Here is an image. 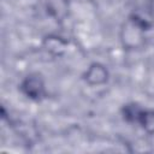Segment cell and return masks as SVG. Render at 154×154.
<instances>
[{
	"label": "cell",
	"instance_id": "6da1fadb",
	"mask_svg": "<svg viewBox=\"0 0 154 154\" xmlns=\"http://www.w3.org/2000/svg\"><path fill=\"white\" fill-rule=\"evenodd\" d=\"M26 84L30 85V88L26 87V89H28V94H29L31 97H37V96L41 95V91H42V83L38 82V79H36V78H30V79L26 82Z\"/></svg>",
	"mask_w": 154,
	"mask_h": 154
},
{
	"label": "cell",
	"instance_id": "7a4b0ae2",
	"mask_svg": "<svg viewBox=\"0 0 154 154\" xmlns=\"http://www.w3.org/2000/svg\"><path fill=\"white\" fill-rule=\"evenodd\" d=\"M138 118L141 119L143 128H146L149 132H154V112H141Z\"/></svg>",
	"mask_w": 154,
	"mask_h": 154
}]
</instances>
